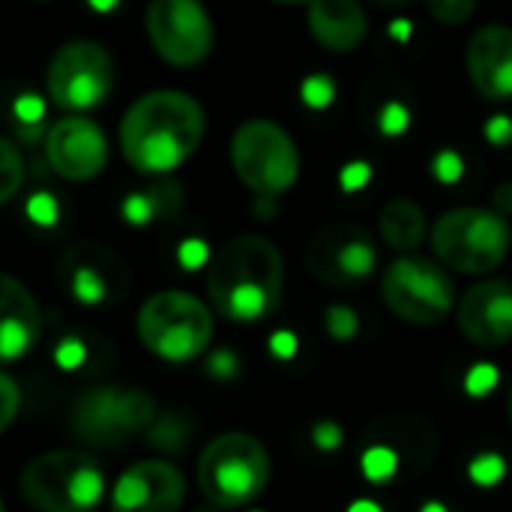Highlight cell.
I'll return each mask as SVG.
<instances>
[{"mask_svg":"<svg viewBox=\"0 0 512 512\" xmlns=\"http://www.w3.org/2000/svg\"><path fill=\"white\" fill-rule=\"evenodd\" d=\"M231 165L258 198H279L300 180V150L273 120H246L231 135Z\"/></svg>","mask_w":512,"mask_h":512,"instance_id":"cell-8","label":"cell"},{"mask_svg":"<svg viewBox=\"0 0 512 512\" xmlns=\"http://www.w3.org/2000/svg\"><path fill=\"white\" fill-rule=\"evenodd\" d=\"M27 213L39 225H54L57 222V204H54L51 195H33L30 204H27Z\"/></svg>","mask_w":512,"mask_h":512,"instance_id":"cell-33","label":"cell"},{"mask_svg":"<svg viewBox=\"0 0 512 512\" xmlns=\"http://www.w3.org/2000/svg\"><path fill=\"white\" fill-rule=\"evenodd\" d=\"M468 477H471L480 489H495V486L507 477V462H504L498 453H480V456L471 462Z\"/></svg>","mask_w":512,"mask_h":512,"instance_id":"cell-27","label":"cell"},{"mask_svg":"<svg viewBox=\"0 0 512 512\" xmlns=\"http://www.w3.org/2000/svg\"><path fill=\"white\" fill-rule=\"evenodd\" d=\"M468 78L483 99H512V27L486 24L474 30L465 51Z\"/></svg>","mask_w":512,"mask_h":512,"instance_id":"cell-16","label":"cell"},{"mask_svg":"<svg viewBox=\"0 0 512 512\" xmlns=\"http://www.w3.org/2000/svg\"><path fill=\"white\" fill-rule=\"evenodd\" d=\"M495 207L492 210H498L501 216H512V183H504V186H498L495 189Z\"/></svg>","mask_w":512,"mask_h":512,"instance_id":"cell-36","label":"cell"},{"mask_svg":"<svg viewBox=\"0 0 512 512\" xmlns=\"http://www.w3.org/2000/svg\"><path fill=\"white\" fill-rule=\"evenodd\" d=\"M438 162H444V168H438V177L441 180H456L462 174V165H459V159L453 153H441Z\"/></svg>","mask_w":512,"mask_h":512,"instance_id":"cell-38","label":"cell"},{"mask_svg":"<svg viewBox=\"0 0 512 512\" xmlns=\"http://www.w3.org/2000/svg\"><path fill=\"white\" fill-rule=\"evenodd\" d=\"M306 267L321 285L351 288L375 273L378 243L366 228L354 222H333L312 234L306 246Z\"/></svg>","mask_w":512,"mask_h":512,"instance_id":"cell-11","label":"cell"},{"mask_svg":"<svg viewBox=\"0 0 512 512\" xmlns=\"http://www.w3.org/2000/svg\"><path fill=\"white\" fill-rule=\"evenodd\" d=\"M495 384H498V372H495V366H486V363L474 366L465 378V387L471 396H486L495 390Z\"/></svg>","mask_w":512,"mask_h":512,"instance_id":"cell-31","label":"cell"},{"mask_svg":"<svg viewBox=\"0 0 512 512\" xmlns=\"http://www.w3.org/2000/svg\"><path fill=\"white\" fill-rule=\"evenodd\" d=\"M117 81L114 57L105 45L93 39H72L60 45L45 69V90L48 99L66 111L81 114L90 108H99Z\"/></svg>","mask_w":512,"mask_h":512,"instance_id":"cell-10","label":"cell"},{"mask_svg":"<svg viewBox=\"0 0 512 512\" xmlns=\"http://www.w3.org/2000/svg\"><path fill=\"white\" fill-rule=\"evenodd\" d=\"M42 336V309L33 291L9 276L0 273V366L27 357Z\"/></svg>","mask_w":512,"mask_h":512,"instance_id":"cell-17","label":"cell"},{"mask_svg":"<svg viewBox=\"0 0 512 512\" xmlns=\"http://www.w3.org/2000/svg\"><path fill=\"white\" fill-rule=\"evenodd\" d=\"M15 126H18V135L21 138H36L45 132V105L36 93H21L15 99Z\"/></svg>","mask_w":512,"mask_h":512,"instance_id":"cell-24","label":"cell"},{"mask_svg":"<svg viewBox=\"0 0 512 512\" xmlns=\"http://www.w3.org/2000/svg\"><path fill=\"white\" fill-rule=\"evenodd\" d=\"M342 438H345V435H342V426L333 423V420H321V423L312 426V441H315V447L324 450V453L339 450V447H342Z\"/></svg>","mask_w":512,"mask_h":512,"instance_id":"cell-32","label":"cell"},{"mask_svg":"<svg viewBox=\"0 0 512 512\" xmlns=\"http://www.w3.org/2000/svg\"><path fill=\"white\" fill-rule=\"evenodd\" d=\"M324 327H327V333H330L336 342H351V339L357 336V330H360V318H357V312H354L351 306L336 303V306L327 309Z\"/></svg>","mask_w":512,"mask_h":512,"instance_id":"cell-28","label":"cell"},{"mask_svg":"<svg viewBox=\"0 0 512 512\" xmlns=\"http://www.w3.org/2000/svg\"><path fill=\"white\" fill-rule=\"evenodd\" d=\"M210 372L216 375V378H234L237 375V369H240V363H237V357L231 354V351H216L213 357H210Z\"/></svg>","mask_w":512,"mask_h":512,"instance_id":"cell-34","label":"cell"},{"mask_svg":"<svg viewBox=\"0 0 512 512\" xmlns=\"http://www.w3.org/2000/svg\"><path fill=\"white\" fill-rule=\"evenodd\" d=\"M156 420V402L147 390L135 387H90L84 390L69 414L75 438L96 450H114L150 429Z\"/></svg>","mask_w":512,"mask_h":512,"instance_id":"cell-9","label":"cell"},{"mask_svg":"<svg viewBox=\"0 0 512 512\" xmlns=\"http://www.w3.org/2000/svg\"><path fill=\"white\" fill-rule=\"evenodd\" d=\"M18 489L36 512H90L105 495V477L84 450H48L24 465Z\"/></svg>","mask_w":512,"mask_h":512,"instance_id":"cell-6","label":"cell"},{"mask_svg":"<svg viewBox=\"0 0 512 512\" xmlns=\"http://www.w3.org/2000/svg\"><path fill=\"white\" fill-rule=\"evenodd\" d=\"M426 6H429L435 21L459 27V24L471 21V15L477 9V0H426Z\"/></svg>","mask_w":512,"mask_h":512,"instance_id":"cell-29","label":"cell"},{"mask_svg":"<svg viewBox=\"0 0 512 512\" xmlns=\"http://www.w3.org/2000/svg\"><path fill=\"white\" fill-rule=\"evenodd\" d=\"M378 228H381L384 243L396 249L399 255H414L429 237V222H426L423 207L408 198L387 201L378 216Z\"/></svg>","mask_w":512,"mask_h":512,"instance_id":"cell-21","label":"cell"},{"mask_svg":"<svg viewBox=\"0 0 512 512\" xmlns=\"http://www.w3.org/2000/svg\"><path fill=\"white\" fill-rule=\"evenodd\" d=\"M207 114L183 90H153L129 105L120 120V150L141 174H171L201 147Z\"/></svg>","mask_w":512,"mask_h":512,"instance_id":"cell-2","label":"cell"},{"mask_svg":"<svg viewBox=\"0 0 512 512\" xmlns=\"http://www.w3.org/2000/svg\"><path fill=\"white\" fill-rule=\"evenodd\" d=\"M279 3H309V0H279Z\"/></svg>","mask_w":512,"mask_h":512,"instance_id":"cell-44","label":"cell"},{"mask_svg":"<svg viewBox=\"0 0 512 512\" xmlns=\"http://www.w3.org/2000/svg\"><path fill=\"white\" fill-rule=\"evenodd\" d=\"M285 294V258L261 234L225 240L207 261V297L219 318L258 324L273 315Z\"/></svg>","mask_w":512,"mask_h":512,"instance_id":"cell-1","label":"cell"},{"mask_svg":"<svg viewBox=\"0 0 512 512\" xmlns=\"http://www.w3.org/2000/svg\"><path fill=\"white\" fill-rule=\"evenodd\" d=\"M309 30L327 51H357L369 33V15L360 0H309Z\"/></svg>","mask_w":512,"mask_h":512,"instance_id":"cell-18","label":"cell"},{"mask_svg":"<svg viewBox=\"0 0 512 512\" xmlns=\"http://www.w3.org/2000/svg\"><path fill=\"white\" fill-rule=\"evenodd\" d=\"M66 288L72 297L84 306H99L105 303L114 288L120 273V264L114 255H108L102 246H75L66 258Z\"/></svg>","mask_w":512,"mask_h":512,"instance_id":"cell-19","label":"cell"},{"mask_svg":"<svg viewBox=\"0 0 512 512\" xmlns=\"http://www.w3.org/2000/svg\"><path fill=\"white\" fill-rule=\"evenodd\" d=\"M33 3H45V0H33Z\"/></svg>","mask_w":512,"mask_h":512,"instance_id":"cell-46","label":"cell"},{"mask_svg":"<svg viewBox=\"0 0 512 512\" xmlns=\"http://www.w3.org/2000/svg\"><path fill=\"white\" fill-rule=\"evenodd\" d=\"M429 246L435 261L453 273L483 276L498 270L512 249V228L507 216L489 207L447 210L429 228Z\"/></svg>","mask_w":512,"mask_h":512,"instance_id":"cell-4","label":"cell"},{"mask_svg":"<svg viewBox=\"0 0 512 512\" xmlns=\"http://www.w3.org/2000/svg\"><path fill=\"white\" fill-rule=\"evenodd\" d=\"M420 512H447V507H444L441 501H429V504H426Z\"/></svg>","mask_w":512,"mask_h":512,"instance_id":"cell-41","label":"cell"},{"mask_svg":"<svg viewBox=\"0 0 512 512\" xmlns=\"http://www.w3.org/2000/svg\"><path fill=\"white\" fill-rule=\"evenodd\" d=\"M45 156L57 177L69 183H87L108 165V138L96 120L69 114L45 132Z\"/></svg>","mask_w":512,"mask_h":512,"instance_id":"cell-13","label":"cell"},{"mask_svg":"<svg viewBox=\"0 0 512 512\" xmlns=\"http://www.w3.org/2000/svg\"><path fill=\"white\" fill-rule=\"evenodd\" d=\"M348 512H381V507L375 504V501H354Z\"/></svg>","mask_w":512,"mask_h":512,"instance_id":"cell-40","label":"cell"},{"mask_svg":"<svg viewBox=\"0 0 512 512\" xmlns=\"http://www.w3.org/2000/svg\"><path fill=\"white\" fill-rule=\"evenodd\" d=\"M90 3H96V6H114L117 0H90Z\"/></svg>","mask_w":512,"mask_h":512,"instance_id":"cell-42","label":"cell"},{"mask_svg":"<svg viewBox=\"0 0 512 512\" xmlns=\"http://www.w3.org/2000/svg\"><path fill=\"white\" fill-rule=\"evenodd\" d=\"M183 501L186 477L165 459H144L129 465L111 489L114 512H180Z\"/></svg>","mask_w":512,"mask_h":512,"instance_id":"cell-14","label":"cell"},{"mask_svg":"<svg viewBox=\"0 0 512 512\" xmlns=\"http://www.w3.org/2000/svg\"><path fill=\"white\" fill-rule=\"evenodd\" d=\"M252 512H261V510H252Z\"/></svg>","mask_w":512,"mask_h":512,"instance_id":"cell-47","label":"cell"},{"mask_svg":"<svg viewBox=\"0 0 512 512\" xmlns=\"http://www.w3.org/2000/svg\"><path fill=\"white\" fill-rule=\"evenodd\" d=\"M24 186V159L21 150L0 135V207L9 204Z\"/></svg>","mask_w":512,"mask_h":512,"instance_id":"cell-23","label":"cell"},{"mask_svg":"<svg viewBox=\"0 0 512 512\" xmlns=\"http://www.w3.org/2000/svg\"><path fill=\"white\" fill-rule=\"evenodd\" d=\"M507 414H510V423H512V390H510V399H507Z\"/></svg>","mask_w":512,"mask_h":512,"instance_id":"cell-43","label":"cell"},{"mask_svg":"<svg viewBox=\"0 0 512 512\" xmlns=\"http://www.w3.org/2000/svg\"><path fill=\"white\" fill-rule=\"evenodd\" d=\"M486 135H489V138H492L495 144H507V138L512 135L510 120H507V117L501 114V117H498V120H495L492 126H486Z\"/></svg>","mask_w":512,"mask_h":512,"instance_id":"cell-37","label":"cell"},{"mask_svg":"<svg viewBox=\"0 0 512 512\" xmlns=\"http://www.w3.org/2000/svg\"><path fill=\"white\" fill-rule=\"evenodd\" d=\"M189 429L180 417H156L150 426V444L156 450H183Z\"/></svg>","mask_w":512,"mask_h":512,"instance_id":"cell-26","label":"cell"},{"mask_svg":"<svg viewBox=\"0 0 512 512\" xmlns=\"http://www.w3.org/2000/svg\"><path fill=\"white\" fill-rule=\"evenodd\" d=\"M147 33L156 54L177 69L198 66L213 51V21L201 0H150Z\"/></svg>","mask_w":512,"mask_h":512,"instance_id":"cell-12","label":"cell"},{"mask_svg":"<svg viewBox=\"0 0 512 512\" xmlns=\"http://www.w3.org/2000/svg\"><path fill=\"white\" fill-rule=\"evenodd\" d=\"M270 471V453L255 435L225 432L204 447L195 477L210 507L240 510L264 495Z\"/></svg>","mask_w":512,"mask_h":512,"instance_id":"cell-3","label":"cell"},{"mask_svg":"<svg viewBox=\"0 0 512 512\" xmlns=\"http://www.w3.org/2000/svg\"><path fill=\"white\" fill-rule=\"evenodd\" d=\"M270 351L276 354V357H294L297 354V336L294 333H288V330H279V333H273L270 336Z\"/></svg>","mask_w":512,"mask_h":512,"instance_id":"cell-35","label":"cell"},{"mask_svg":"<svg viewBox=\"0 0 512 512\" xmlns=\"http://www.w3.org/2000/svg\"><path fill=\"white\" fill-rule=\"evenodd\" d=\"M18 411H21V387L9 372L0 369V435L15 423Z\"/></svg>","mask_w":512,"mask_h":512,"instance_id":"cell-30","label":"cell"},{"mask_svg":"<svg viewBox=\"0 0 512 512\" xmlns=\"http://www.w3.org/2000/svg\"><path fill=\"white\" fill-rule=\"evenodd\" d=\"M213 309L189 291H159L147 297L135 318L141 345L168 363H189L213 342Z\"/></svg>","mask_w":512,"mask_h":512,"instance_id":"cell-5","label":"cell"},{"mask_svg":"<svg viewBox=\"0 0 512 512\" xmlns=\"http://www.w3.org/2000/svg\"><path fill=\"white\" fill-rule=\"evenodd\" d=\"M435 441V429L423 417L411 414L384 417L369 429V444H384L399 456V462L411 465H426L435 453Z\"/></svg>","mask_w":512,"mask_h":512,"instance_id":"cell-20","label":"cell"},{"mask_svg":"<svg viewBox=\"0 0 512 512\" xmlns=\"http://www.w3.org/2000/svg\"><path fill=\"white\" fill-rule=\"evenodd\" d=\"M456 324L477 348H504L512 342V285L504 279H483L471 285L456 303Z\"/></svg>","mask_w":512,"mask_h":512,"instance_id":"cell-15","label":"cell"},{"mask_svg":"<svg viewBox=\"0 0 512 512\" xmlns=\"http://www.w3.org/2000/svg\"><path fill=\"white\" fill-rule=\"evenodd\" d=\"M183 201V192L177 183L171 180H162V183H153L141 192H132L126 201H123V219L135 228H147L165 216H171Z\"/></svg>","mask_w":512,"mask_h":512,"instance_id":"cell-22","label":"cell"},{"mask_svg":"<svg viewBox=\"0 0 512 512\" xmlns=\"http://www.w3.org/2000/svg\"><path fill=\"white\" fill-rule=\"evenodd\" d=\"M399 471V456L384 444H369L363 453V477L372 483H384Z\"/></svg>","mask_w":512,"mask_h":512,"instance_id":"cell-25","label":"cell"},{"mask_svg":"<svg viewBox=\"0 0 512 512\" xmlns=\"http://www.w3.org/2000/svg\"><path fill=\"white\" fill-rule=\"evenodd\" d=\"M0 512H3V498H0Z\"/></svg>","mask_w":512,"mask_h":512,"instance_id":"cell-45","label":"cell"},{"mask_svg":"<svg viewBox=\"0 0 512 512\" xmlns=\"http://www.w3.org/2000/svg\"><path fill=\"white\" fill-rule=\"evenodd\" d=\"M384 306L405 324L435 327L456 312L459 291L447 267L423 255H399L381 276Z\"/></svg>","mask_w":512,"mask_h":512,"instance_id":"cell-7","label":"cell"},{"mask_svg":"<svg viewBox=\"0 0 512 512\" xmlns=\"http://www.w3.org/2000/svg\"><path fill=\"white\" fill-rule=\"evenodd\" d=\"M360 3H369V6H381V9H399V6H408L411 0H360Z\"/></svg>","mask_w":512,"mask_h":512,"instance_id":"cell-39","label":"cell"}]
</instances>
